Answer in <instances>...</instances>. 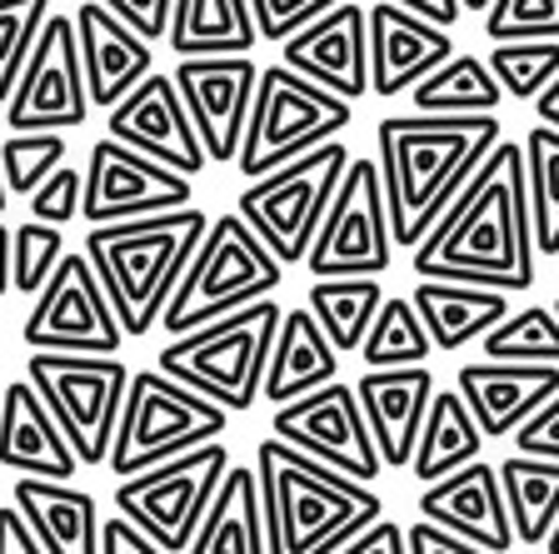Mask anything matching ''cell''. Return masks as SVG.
I'll use <instances>...</instances> for the list:
<instances>
[{
    "label": "cell",
    "mask_w": 559,
    "mask_h": 554,
    "mask_svg": "<svg viewBox=\"0 0 559 554\" xmlns=\"http://www.w3.org/2000/svg\"><path fill=\"white\" fill-rule=\"evenodd\" d=\"M419 280H469L495 290H535V231L524 190V145L500 140L440 210L409 255Z\"/></svg>",
    "instance_id": "cell-1"
},
{
    "label": "cell",
    "mask_w": 559,
    "mask_h": 554,
    "mask_svg": "<svg viewBox=\"0 0 559 554\" xmlns=\"http://www.w3.org/2000/svg\"><path fill=\"white\" fill-rule=\"evenodd\" d=\"M504 140L500 116H384L374 130V165L384 180L390 231L400 250L425 240L440 210L460 196V185L479 170L495 145Z\"/></svg>",
    "instance_id": "cell-2"
},
{
    "label": "cell",
    "mask_w": 559,
    "mask_h": 554,
    "mask_svg": "<svg viewBox=\"0 0 559 554\" xmlns=\"http://www.w3.org/2000/svg\"><path fill=\"white\" fill-rule=\"evenodd\" d=\"M255 480L270 554H335L349 534L384 515L374 485L310 460L280 435L255 445Z\"/></svg>",
    "instance_id": "cell-3"
},
{
    "label": "cell",
    "mask_w": 559,
    "mask_h": 554,
    "mask_svg": "<svg viewBox=\"0 0 559 554\" xmlns=\"http://www.w3.org/2000/svg\"><path fill=\"white\" fill-rule=\"evenodd\" d=\"M205 231H210V215L195 210V200L180 210H155V215L91 225L85 255H91V266L100 275L110 305H116L126 335H145V330L160 325L165 305H170L186 266L195 260Z\"/></svg>",
    "instance_id": "cell-4"
},
{
    "label": "cell",
    "mask_w": 559,
    "mask_h": 554,
    "mask_svg": "<svg viewBox=\"0 0 559 554\" xmlns=\"http://www.w3.org/2000/svg\"><path fill=\"white\" fill-rule=\"evenodd\" d=\"M280 305L270 300H250L240 310L221 315V320L200 325V330H186L175 335L170 345L160 350L155 365L170 375V380L200 390L205 400H215L221 410H250L260 400V385H265V365L270 350H275L280 335Z\"/></svg>",
    "instance_id": "cell-5"
},
{
    "label": "cell",
    "mask_w": 559,
    "mask_h": 554,
    "mask_svg": "<svg viewBox=\"0 0 559 554\" xmlns=\"http://www.w3.org/2000/svg\"><path fill=\"white\" fill-rule=\"evenodd\" d=\"M280 275H285V266L275 260V250L245 225L240 210H225L210 220L195 260L186 266L170 305H165L160 330L186 335V330H200V325L221 320L250 300H265L270 290H280Z\"/></svg>",
    "instance_id": "cell-6"
},
{
    "label": "cell",
    "mask_w": 559,
    "mask_h": 554,
    "mask_svg": "<svg viewBox=\"0 0 559 554\" xmlns=\"http://www.w3.org/2000/svg\"><path fill=\"white\" fill-rule=\"evenodd\" d=\"M349 120H355V101L314 85L310 75L290 70L285 60L260 66L245 140H240V155H235L240 180H260V175L280 170L295 155L325 145L340 130H349Z\"/></svg>",
    "instance_id": "cell-7"
},
{
    "label": "cell",
    "mask_w": 559,
    "mask_h": 554,
    "mask_svg": "<svg viewBox=\"0 0 559 554\" xmlns=\"http://www.w3.org/2000/svg\"><path fill=\"white\" fill-rule=\"evenodd\" d=\"M230 425V410H221L215 400H205L200 390L170 380L160 365L155 369H130L126 404H120V425L110 439L105 464L116 470V480L140 474L151 464L186 455L205 439H221Z\"/></svg>",
    "instance_id": "cell-8"
},
{
    "label": "cell",
    "mask_w": 559,
    "mask_h": 554,
    "mask_svg": "<svg viewBox=\"0 0 559 554\" xmlns=\"http://www.w3.org/2000/svg\"><path fill=\"white\" fill-rule=\"evenodd\" d=\"M345 165H349V151H345V140L335 135L240 190V205L235 210H240L245 225L275 250L280 266H300L305 255H310L314 231H320V220H325L330 196H335Z\"/></svg>",
    "instance_id": "cell-9"
},
{
    "label": "cell",
    "mask_w": 559,
    "mask_h": 554,
    "mask_svg": "<svg viewBox=\"0 0 559 554\" xmlns=\"http://www.w3.org/2000/svg\"><path fill=\"white\" fill-rule=\"evenodd\" d=\"M25 380L40 390L50 415L60 420L81 464H105L120 425L130 365L120 355H70V350H31Z\"/></svg>",
    "instance_id": "cell-10"
},
{
    "label": "cell",
    "mask_w": 559,
    "mask_h": 554,
    "mask_svg": "<svg viewBox=\"0 0 559 554\" xmlns=\"http://www.w3.org/2000/svg\"><path fill=\"white\" fill-rule=\"evenodd\" d=\"M225 470H230V450L221 439H205L186 455L151 464L140 474H126L116 485V509L130 524L151 534L165 554H186L200 530V515L215 499Z\"/></svg>",
    "instance_id": "cell-11"
},
{
    "label": "cell",
    "mask_w": 559,
    "mask_h": 554,
    "mask_svg": "<svg viewBox=\"0 0 559 554\" xmlns=\"http://www.w3.org/2000/svg\"><path fill=\"white\" fill-rule=\"evenodd\" d=\"M390 260H395V231H390L380 165L349 155L305 266L310 275H384Z\"/></svg>",
    "instance_id": "cell-12"
},
{
    "label": "cell",
    "mask_w": 559,
    "mask_h": 554,
    "mask_svg": "<svg viewBox=\"0 0 559 554\" xmlns=\"http://www.w3.org/2000/svg\"><path fill=\"white\" fill-rule=\"evenodd\" d=\"M21 340L31 350H70V355H120V315L95 275L91 255L66 250L50 280L35 290Z\"/></svg>",
    "instance_id": "cell-13"
},
{
    "label": "cell",
    "mask_w": 559,
    "mask_h": 554,
    "mask_svg": "<svg viewBox=\"0 0 559 554\" xmlns=\"http://www.w3.org/2000/svg\"><path fill=\"white\" fill-rule=\"evenodd\" d=\"M270 435H280L285 445L305 450L310 460L330 464V470L349 474V480H365V485H374L384 474L374 435H370V425H365L360 394H355V385L340 380V375L305 394H295V400L275 404Z\"/></svg>",
    "instance_id": "cell-14"
},
{
    "label": "cell",
    "mask_w": 559,
    "mask_h": 554,
    "mask_svg": "<svg viewBox=\"0 0 559 554\" xmlns=\"http://www.w3.org/2000/svg\"><path fill=\"white\" fill-rule=\"evenodd\" d=\"M91 116L75 15L50 11L5 101V130H81Z\"/></svg>",
    "instance_id": "cell-15"
},
{
    "label": "cell",
    "mask_w": 559,
    "mask_h": 554,
    "mask_svg": "<svg viewBox=\"0 0 559 554\" xmlns=\"http://www.w3.org/2000/svg\"><path fill=\"white\" fill-rule=\"evenodd\" d=\"M195 200L190 175L155 155L120 145L116 135H100L85 161V190H81V220L85 225H110V220H135L155 210H180Z\"/></svg>",
    "instance_id": "cell-16"
},
{
    "label": "cell",
    "mask_w": 559,
    "mask_h": 554,
    "mask_svg": "<svg viewBox=\"0 0 559 554\" xmlns=\"http://www.w3.org/2000/svg\"><path fill=\"white\" fill-rule=\"evenodd\" d=\"M260 66L250 50H230V56H180L175 66V85L186 101L190 120L200 130L210 165H235L245 140V120H250V101H255Z\"/></svg>",
    "instance_id": "cell-17"
},
{
    "label": "cell",
    "mask_w": 559,
    "mask_h": 554,
    "mask_svg": "<svg viewBox=\"0 0 559 554\" xmlns=\"http://www.w3.org/2000/svg\"><path fill=\"white\" fill-rule=\"evenodd\" d=\"M105 135H116L120 145H135V151L175 165L180 175H200L210 165L195 120H190L186 101H180V85H175V75H160V70H151L126 101L110 105Z\"/></svg>",
    "instance_id": "cell-18"
},
{
    "label": "cell",
    "mask_w": 559,
    "mask_h": 554,
    "mask_svg": "<svg viewBox=\"0 0 559 554\" xmlns=\"http://www.w3.org/2000/svg\"><path fill=\"white\" fill-rule=\"evenodd\" d=\"M280 60L300 75H310L314 85L360 101L370 95V25H365V5L340 0L330 11H320L314 21H305L295 35L280 40Z\"/></svg>",
    "instance_id": "cell-19"
},
{
    "label": "cell",
    "mask_w": 559,
    "mask_h": 554,
    "mask_svg": "<svg viewBox=\"0 0 559 554\" xmlns=\"http://www.w3.org/2000/svg\"><path fill=\"white\" fill-rule=\"evenodd\" d=\"M365 25H370V95H380V101H395L400 91L425 81L440 60L460 50L444 25L405 11L395 0L365 5Z\"/></svg>",
    "instance_id": "cell-20"
},
{
    "label": "cell",
    "mask_w": 559,
    "mask_h": 554,
    "mask_svg": "<svg viewBox=\"0 0 559 554\" xmlns=\"http://www.w3.org/2000/svg\"><path fill=\"white\" fill-rule=\"evenodd\" d=\"M419 515L454 534H465V540H475L489 554L514 550V524H510V505H504V490H500V470L485 455L419 490Z\"/></svg>",
    "instance_id": "cell-21"
},
{
    "label": "cell",
    "mask_w": 559,
    "mask_h": 554,
    "mask_svg": "<svg viewBox=\"0 0 559 554\" xmlns=\"http://www.w3.org/2000/svg\"><path fill=\"white\" fill-rule=\"evenodd\" d=\"M435 375L425 365H384V369H360L355 394H360L365 425L374 435V450H380L384 470H405L415 460V439L425 425V410L435 400Z\"/></svg>",
    "instance_id": "cell-22"
},
{
    "label": "cell",
    "mask_w": 559,
    "mask_h": 554,
    "mask_svg": "<svg viewBox=\"0 0 559 554\" xmlns=\"http://www.w3.org/2000/svg\"><path fill=\"white\" fill-rule=\"evenodd\" d=\"M75 40H81L85 91H91V105H100V110L126 101L155 70V40H145L126 15H116L100 0H85L75 11Z\"/></svg>",
    "instance_id": "cell-23"
},
{
    "label": "cell",
    "mask_w": 559,
    "mask_h": 554,
    "mask_svg": "<svg viewBox=\"0 0 559 554\" xmlns=\"http://www.w3.org/2000/svg\"><path fill=\"white\" fill-rule=\"evenodd\" d=\"M454 390L475 410L485 439H510L539 404L559 390V365H530V359H469L454 375Z\"/></svg>",
    "instance_id": "cell-24"
},
{
    "label": "cell",
    "mask_w": 559,
    "mask_h": 554,
    "mask_svg": "<svg viewBox=\"0 0 559 554\" xmlns=\"http://www.w3.org/2000/svg\"><path fill=\"white\" fill-rule=\"evenodd\" d=\"M0 464L40 480H75L81 470L60 420L31 380H11L0 390Z\"/></svg>",
    "instance_id": "cell-25"
},
{
    "label": "cell",
    "mask_w": 559,
    "mask_h": 554,
    "mask_svg": "<svg viewBox=\"0 0 559 554\" xmlns=\"http://www.w3.org/2000/svg\"><path fill=\"white\" fill-rule=\"evenodd\" d=\"M11 505L25 515L46 554H100V505L91 490H75L70 480L21 474Z\"/></svg>",
    "instance_id": "cell-26"
},
{
    "label": "cell",
    "mask_w": 559,
    "mask_h": 554,
    "mask_svg": "<svg viewBox=\"0 0 559 554\" xmlns=\"http://www.w3.org/2000/svg\"><path fill=\"white\" fill-rule=\"evenodd\" d=\"M409 300H415L440 355H454V350L485 340L510 315V290L469 285V280H419L409 290Z\"/></svg>",
    "instance_id": "cell-27"
},
{
    "label": "cell",
    "mask_w": 559,
    "mask_h": 554,
    "mask_svg": "<svg viewBox=\"0 0 559 554\" xmlns=\"http://www.w3.org/2000/svg\"><path fill=\"white\" fill-rule=\"evenodd\" d=\"M186 554H270L255 464H230L225 470L221 490L200 515V530Z\"/></svg>",
    "instance_id": "cell-28"
},
{
    "label": "cell",
    "mask_w": 559,
    "mask_h": 554,
    "mask_svg": "<svg viewBox=\"0 0 559 554\" xmlns=\"http://www.w3.org/2000/svg\"><path fill=\"white\" fill-rule=\"evenodd\" d=\"M335 375H340V350H335V340L320 330L314 310H310V305L285 310L280 335H275V350H270V365H265V385H260V394H265L270 404H285V400H295V394L314 390V385L335 380Z\"/></svg>",
    "instance_id": "cell-29"
},
{
    "label": "cell",
    "mask_w": 559,
    "mask_h": 554,
    "mask_svg": "<svg viewBox=\"0 0 559 554\" xmlns=\"http://www.w3.org/2000/svg\"><path fill=\"white\" fill-rule=\"evenodd\" d=\"M260 25L250 0H170V31L165 46L175 56H230L255 50Z\"/></svg>",
    "instance_id": "cell-30"
},
{
    "label": "cell",
    "mask_w": 559,
    "mask_h": 554,
    "mask_svg": "<svg viewBox=\"0 0 559 554\" xmlns=\"http://www.w3.org/2000/svg\"><path fill=\"white\" fill-rule=\"evenodd\" d=\"M479 455H485V429H479L475 410L465 404V394L435 390L430 410H425V425H419V439H415V460H409L415 480L430 485V480L479 460Z\"/></svg>",
    "instance_id": "cell-31"
},
{
    "label": "cell",
    "mask_w": 559,
    "mask_h": 554,
    "mask_svg": "<svg viewBox=\"0 0 559 554\" xmlns=\"http://www.w3.org/2000/svg\"><path fill=\"white\" fill-rule=\"evenodd\" d=\"M405 95L415 101L419 116H489V110H500V101H504L489 60L469 56V50H454L450 60H440V66H435L425 81L409 85Z\"/></svg>",
    "instance_id": "cell-32"
},
{
    "label": "cell",
    "mask_w": 559,
    "mask_h": 554,
    "mask_svg": "<svg viewBox=\"0 0 559 554\" xmlns=\"http://www.w3.org/2000/svg\"><path fill=\"white\" fill-rule=\"evenodd\" d=\"M495 470H500V490L504 505H510L514 544H545V534L559 520V460L514 450Z\"/></svg>",
    "instance_id": "cell-33"
},
{
    "label": "cell",
    "mask_w": 559,
    "mask_h": 554,
    "mask_svg": "<svg viewBox=\"0 0 559 554\" xmlns=\"http://www.w3.org/2000/svg\"><path fill=\"white\" fill-rule=\"evenodd\" d=\"M384 290H380V275H314L310 295L305 305L314 310L320 330L335 340V350H360L365 330L374 325V310H380Z\"/></svg>",
    "instance_id": "cell-34"
},
{
    "label": "cell",
    "mask_w": 559,
    "mask_h": 554,
    "mask_svg": "<svg viewBox=\"0 0 559 554\" xmlns=\"http://www.w3.org/2000/svg\"><path fill=\"white\" fill-rule=\"evenodd\" d=\"M524 190H530V231H535V255L559 260V130L539 120L524 130Z\"/></svg>",
    "instance_id": "cell-35"
},
{
    "label": "cell",
    "mask_w": 559,
    "mask_h": 554,
    "mask_svg": "<svg viewBox=\"0 0 559 554\" xmlns=\"http://www.w3.org/2000/svg\"><path fill=\"white\" fill-rule=\"evenodd\" d=\"M355 355L365 359L370 369H384V365H425L435 355V340L419 320L415 300L409 295H384L380 310H374V325L365 330L360 350Z\"/></svg>",
    "instance_id": "cell-36"
},
{
    "label": "cell",
    "mask_w": 559,
    "mask_h": 554,
    "mask_svg": "<svg viewBox=\"0 0 559 554\" xmlns=\"http://www.w3.org/2000/svg\"><path fill=\"white\" fill-rule=\"evenodd\" d=\"M485 359H530V365H559V315L549 305L510 310L485 340Z\"/></svg>",
    "instance_id": "cell-37"
},
{
    "label": "cell",
    "mask_w": 559,
    "mask_h": 554,
    "mask_svg": "<svg viewBox=\"0 0 559 554\" xmlns=\"http://www.w3.org/2000/svg\"><path fill=\"white\" fill-rule=\"evenodd\" d=\"M485 60L510 101H535L559 75V40H489Z\"/></svg>",
    "instance_id": "cell-38"
},
{
    "label": "cell",
    "mask_w": 559,
    "mask_h": 554,
    "mask_svg": "<svg viewBox=\"0 0 559 554\" xmlns=\"http://www.w3.org/2000/svg\"><path fill=\"white\" fill-rule=\"evenodd\" d=\"M66 135L60 130H11L0 145V175L11 185V196H31L56 165H66Z\"/></svg>",
    "instance_id": "cell-39"
},
{
    "label": "cell",
    "mask_w": 559,
    "mask_h": 554,
    "mask_svg": "<svg viewBox=\"0 0 559 554\" xmlns=\"http://www.w3.org/2000/svg\"><path fill=\"white\" fill-rule=\"evenodd\" d=\"M46 15H50V0H0V105L11 101Z\"/></svg>",
    "instance_id": "cell-40"
},
{
    "label": "cell",
    "mask_w": 559,
    "mask_h": 554,
    "mask_svg": "<svg viewBox=\"0 0 559 554\" xmlns=\"http://www.w3.org/2000/svg\"><path fill=\"white\" fill-rule=\"evenodd\" d=\"M11 255H15V290L21 295H35V290L50 280V270L60 266V255H66V235H60V225H50V220H25V225H15L11 231Z\"/></svg>",
    "instance_id": "cell-41"
},
{
    "label": "cell",
    "mask_w": 559,
    "mask_h": 554,
    "mask_svg": "<svg viewBox=\"0 0 559 554\" xmlns=\"http://www.w3.org/2000/svg\"><path fill=\"white\" fill-rule=\"evenodd\" d=\"M485 40H559V0H489Z\"/></svg>",
    "instance_id": "cell-42"
},
{
    "label": "cell",
    "mask_w": 559,
    "mask_h": 554,
    "mask_svg": "<svg viewBox=\"0 0 559 554\" xmlns=\"http://www.w3.org/2000/svg\"><path fill=\"white\" fill-rule=\"evenodd\" d=\"M81 190H85V175H81V170H66V165H56V170H50L46 180L35 185L31 196H25V210H31L35 220L66 225V220L81 215Z\"/></svg>",
    "instance_id": "cell-43"
},
{
    "label": "cell",
    "mask_w": 559,
    "mask_h": 554,
    "mask_svg": "<svg viewBox=\"0 0 559 554\" xmlns=\"http://www.w3.org/2000/svg\"><path fill=\"white\" fill-rule=\"evenodd\" d=\"M340 0H250V11H255V25H260V40H285L295 35L305 21H314L320 11H330Z\"/></svg>",
    "instance_id": "cell-44"
},
{
    "label": "cell",
    "mask_w": 559,
    "mask_h": 554,
    "mask_svg": "<svg viewBox=\"0 0 559 554\" xmlns=\"http://www.w3.org/2000/svg\"><path fill=\"white\" fill-rule=\"evenodd\" d=\"M514 450L520 455H539V460H559V390L539 404L535 415L514 429Z\"/></svg>",
    "instance_id": "cell-45"
},
{
    "label": "cell",
    "mask_w": 559,
    "mask_h": 554,
    "mask_svg": "<svg viewBox=\"0 0 559 554\" xmlns=\"http://www.w3.org/2000/svg\"><path fill=\"white\" fill-rule=\"evenodd\" d=\"M405 544H409V554H489V550H479L475 540L444 530V524L425 520V515H419L415 524H405Z\"/></svg>",
    "instance_id": "cell-46"
},
{
    "label": "cell",
    "mask_w": 559,
    "mask_h": 554,
    "mask_svg": "<svg viewBox=\"0 0 559 554\" xmlns=\"http://www.w3.org/2000/svg\"><path fill=\"white\" fill-rule=\"evenodd\" d=\"M335 554H409L405 524H395V520H384V515H380V520L365 524L360 534H349Z\"/></svg>",
    "instance_id": "cell-47"
},
{
    "label": "cell",
    "mask_w": 559,
    "mask_h": 554,
    "mask_svg": "<svg viewBox=\"0 0 559 554\" xmlns=\"http://www.w3.org/2000/svg\"><path fill=\"white\" fill-rule=\"evenodd\" d=\"M100 5L126 15L145 40H165V31H170V0H100Z\"/></svg>",
    "instance_id": "cell-48"
},
{
    "label": "cell",
    "mask_w": 559,
    "mask_h": 554,
    "mask_svg": "<svg viewBox=\"0 0 559 554\" xmlns=\"http://www.w3.org/2000/svg\"><path fill=\"white\" fill-rule=\"evenodd\" d=\"M100 554H165V550L116 509L110 520H100Z\"/></svg>",
    "instance_id": "cell-49"
},
{
    "label": "cell",
    "mask_w": 559,
    "mask_h": 554,
    "mask_svg": "<svg viewBox=\"0 0 559 554\" xmlns=\"http://www.w3.org/2000/svg\"><path fill=\"white\" fill-rule=\"evenodd\" d=\"M0 554H46L15 505H0Z\"/></svg>",
    "instance_id": "cell-50"
},
{
    "label": "cell",
    "mask_w": 559,
    "mask_h": 554,
    "mask_svg": "<svg viewBox=\"0 0 559 554\" xmlns=\"http://www.w3.org/2000/svg\"><path fill=\"white\" fill-rule=\"evenodd\" d=\"M395 5L425 15V21H435V25H444V31H450V25L465 15V5H460V0H395Z\"/></svg>",
    "instance_id": "cell-51"
},
{
    "label": "cell",
    "mask_w": 559,
    "mask_h": 554,
    "mask_svg": "<svg viewBox=\"0 0 559 554\" xmlns=\"http://www.w3.org/2000/svg\"><path fill=\"white\" fill-rule=\"evenodd\" d=\"M11 266H15V255H11V225L0 220V295H11V290H15Z\"/></svg>",
    "instance_id": "cell-52"
},
{
    "label": "cell",
    "mask_w": 559,
    "mask_h": 554,
    "mask_svg": "<svg viewBox=\"0 0 559 554\" xmlns=\"http://www.w3.org/2000/svg\"><path fill=\"white\" fill-rule=\"evenodd\" d=\"M535 110H539V120H545V126H555V130H559V75L535 95Z\"/></svg>",
    "instance_id": "cell-53"
},
{
    "label": "cell",
    "mask_w": 559,
    "mask_h": 554,
    "mask_svg": "<svg viewBox=\"0 0 559 554\" xmlns=\"http://www.w3.org/2000/svg\"><path fill=\"white\" fill-rule=\"evenodd\" d=\"M545 550H549V554H559V520H555V530L545 534Z\"/></svg>",
    "instance_id": "cell-54"
},
{
    "label": "cell",
    "mask_w": 559,
    "mask_h": 554,
    "mask_svg": "<svg viewBox=\"0 0 559 554\" xmlns=\"http://www.w3.org/2000/svg\"><path fill=\"white\" fill-rule=\"evenodd\" d=\"M5 205H11V185H5V175H0V215H5Z\"/></svg>",
    "instance_id": "cell-55"
},
{
    "label": "cell",
    "mask_w": 559,
    "mask_h": 554,
    "mask_svg": "<svg viewBox=\"0 0 559 554\" xmlns=\"http://www.w3.org/2000/svg\"><path fill=\"white\" fill-rule=\"evenodd\" d=\"M460 5H465V11H485L489 0H460Z\"/></svg>",
    "instance_id": "cell-56"
},
{
    "label": "cell",
    "mask_w": 559,
    "mask_h": 554,
    "mask_svg": "<svg viewBox=\"0 0 559 554\" xmlns=\"http://www.w3.org/2000/svg\"><path fill=\"white\" fill-rule=\"evenodd\" d=\"M549 310H555V315H559V290H555V305H549Z\"/></svg>",
    "instance_id": "cell-57"
}]
</instances>
